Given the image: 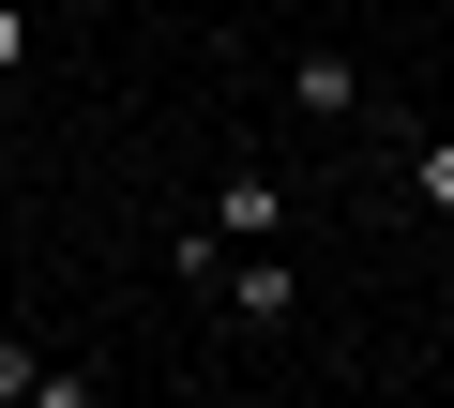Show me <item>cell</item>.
<instances>
[{"label": "cell", "mask_w": 454, "mask_h": 408, "mask_svg": "<svg viewBox=\"0 0 454 408\" xmlns=\"http://www.w3.org/2000/svg\"><path fill=\"white\" fill-rule=\"evenodd\" d=\"M288 106L333 121V136H364V121H379V76H364L348 46H288Z\"/></svg>", "instance_id": "cell-1"}, {"label": "cell", "mask_w": 454, "mask_h": 408, "mask_svg": "<svg viewBox=\"0 0 454 408\" xmlns=\"http://www.w3.org/2000/svg\"><path fill=\"white\" fill-rule=\"evenodd\" d=\"M212 303L243 318V333H288V318H303V273H288L273 242H227V273H212Z\"/></svg>", "instance_id": "cell-2"}, {"label": "cell", "mask_w": 454, "mask_h": 408, "mask_svg": "<svg viewBox=\"0 0 454 408\" xmlns=\"http://www.w3.org/2000/svg\"><path fill=\"white\" fill-rule=\"evenodd\" d=\"M197 227H212V242H273V227H288V181H273V166H227Z\"/></svg>", "instance_id": "cell-3"}, {"label": "cell", "mask_w": 454, "mask_h": 408, "mask_svg": "<svg viewBox=\"0 0 454 408\" xmlns=\"http://www.w3.org/2000/svg\"><path fill=\"white\" fill-rule=\"evenodd\" d=\"M394 166H409V196H424V212L454 227V136H439V121H409V136H394Z\"/></svg>", "instance_id": "cell-4"}, {"label": "cell", "mask_w": 454, "mask_h": 408, "mask_svg": "<svg viewBox=\"0 0 454 408\" xmlns=\"http://www.w3.org/2000/svg\"><path fill=\"white\" fill-rule=\"evenodd\" d=\"M46 393V348H16V333H0V408H31Z\"/></svg>", "instance_id": "cell-5"}, {"label": "cell", "mask_w": 454, "mask_h": 408, "mask_svg": "<svg viewBox=\"0 0 454 408\" xmlns=\"http://www.w3.org/2000/svg\"><path fill=\"white\" fill-rule=\"evenodd\" d=\"M31 76V0H0V91Z\"/></svg>", "instance_id": "cell-6"}]
</instances>
